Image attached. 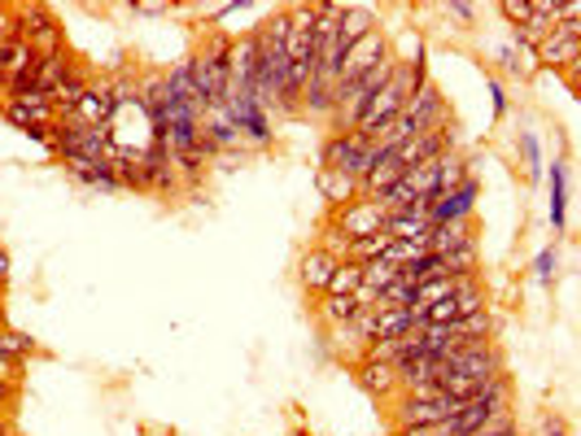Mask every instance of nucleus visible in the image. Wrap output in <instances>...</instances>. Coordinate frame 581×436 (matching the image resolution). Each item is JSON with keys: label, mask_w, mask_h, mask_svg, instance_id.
I'll use <instances>...</instances> for the list:
<instances>
[{"label": "nucleus", "mask_w": 581, "mask_h": 436, "mask_svg": "<svg viewBox=\"0 0 581 436\" xmlns=\"http://www.w3.org/2000/svg\"><path fill=\"white\" fill-rule=\"evenodd\" d=\"M507 375V362H503V349L494 340H463L455 353L442 358V375H437V388L446 397H477L485 393L490 384H498Z\"/></svg>", "instance_id": "1"}, {"label": "nucleus", "mask_w": 581, "mask_h": 436, "mask_svg": "<svg viewBox=\"0 0 581 436\" xmlns=\"http://www.w3.org/2000/svg\"><path fill=\"white\" fill-rule=\"evenodd\" d=\"M372 162H376V145L363 132H329L320 145V171H333V175L350 179L355 188L368 179Z\"/></svg>", "instance_id": "2"}, {"label": "nucleus", "mask_w": 581, "mask_h": 436, "mask_svg": "<svg viewBox=\"0 0 581 436\" xmlns=\"http://www.w3.org/2000/svg\"><path fill=\"white\" fill-rule=\"evenodd\" d=\"M58 162H110V132L101 127H88L79 119H62L53 127V149H49Z\"/></svg>", "instance_id": "3"}, {"label": "nucleus", "mask_w": 581, "mask_h": 436, "mask_svg": "<svg viewBox=\"0 0 581 436\" xmlns=\"http://www.w3.org/2000/svg\"><path fill=\"white\" fill-rule=\"evenodd\" d=\"M223 110H227V119H232V127L249 153H262L275 145V119L254 101V92H236V88L223 92Z\"/></svg>", "instance_id": "4"}, {"label": "nucleus", "mask_w": 581, "mask_h": 436, "mask_svg": "<svg viewBox=\"0 0 581 436\" xmlns=\"http://www.w3.org/2000/svg\"><path fill=\"white\" fill-rule=\"evenodd\" d=\"M411 92H416V88H411V71L398 62L394 79H390V84H385V88L368 101V110H363V119H359V127H355V132H363V136L376 145V136H381V132H385V127L403 114V105L411 101Z\"/></svg>", "instance_id": "5"}, {"label": "nucleus", "mask_w": 581, "mask_h": 436, "mask_svg": "<svg viewBox=\"0 0 581 436\" xmlns=\"http://www.w3.org/2000/svg\"><path fill=\"white\" fill-rule=\"evenodd\" d=\"M477 201H481V179H477V175H468L459 188H450V192L433 197V201H429V210H424V219H429V227H446V223H472V214H477Z\"/></svg>", "instance_id": "6"}, {"label": "nucleus", "mask_w": 581, "mask_h": 436, "mask_svg": "<svg viewBox=\"0 0 581 436\" xmlns=\"http://www.w3.org/2000/svg\"><path fill=\"white\" fill-rule=\"evenodd\" d=\"M533 62L546 66V71H559V75H564L568 66H577V62H581V18H564V23L537 45Z\"/></svg>", "instance_id": "7"}, {"label": "nucleus", "mask_w": 581, "mask_h": 436, "mask_svg": "<svg viewBox=\"0 0 581 436\" xmlns=\"http://www.w3.org/2000/svg\"><path fill=\"white\" fill-rule=\"evenodd\" d=\"M329 223H333L346 240H363V236H381L385 223H390V214L381 210V201H372V197H355V201H346L342 210H333Z\"/></svg>", "instance_id": "8"}, {"label": "nucleus", "mask_w": 581, "mask_h": 436, "mask_svg": "<svg viewBox=\"0 0 581 436\" xmlns=\"http://www.w3.org/2000/svg\"><path fill=\"white\" fill-rule=\"evenodd\" d=\"M18 27H23V40L36 49V58H49V53H62L66 49V36H62L53 10H45V5L18 10Z\"/></svg>", "instance_id": "9"}, {"label": "nucleus", "mask_w": 581, "mask_h": 436, "mask_svg": "<svg viewBox=\"0 0 581 436\" xmlns=\"http://www.w3.org/2000/svg\"><path fill=\"white\" fill-rule=\"evenodd\" d=\"M394 49H390V36L376 27L372 36H363L346 58H342V75H337V84H346V79H359V75H368L372 66H381L385 58H390Z\"/></svg>", "instance_id": "10"}, {"label": "nucleus", "mask_w": 581, "mask_h": 436, "mask_svg": "<svg viewBox=\"0 0 581 436\" xmlns=\"http://www.w3.org/2000/svg\"><path fill=\"white\" fill-rule=\"evenodd\" d=\"M92 79H97V75H92V71H88V66L75 58V62H71V71H66V79H62V84L53 88V97H49V105H53L58 123H62V119H75V110H79L84 92L92 88Z\"/></svg>", "instance_id": "11"}, {"label": "nucleus", "mask_w": 581, "mask_h": 436, "mask_svg": "<svg viewBox=\"0 0 581 436\" xmlns=\"http://www.w3.org/2000/svg\"><path fill=\"white\" fill-rule=\"evenodd\" d=\"M542 184H546V214H551V232H555V236H564V232H568V162H564V158H555V162H551V171L542 175Z\"/></svg>", "instance_id": "12"}, {"label": "nucleus", "mask_w": 581, "mask_h": 436, "mask_svg": "<svg viewBox=\"0 0 581 436\" xmlns=\"http://www.w3.org/2000/svg\"><path fill=\"white\" fill-rule=\"evenodd\" d=\"M359 384H363L368 393H376L381 401H394V397H398V371H394V362H381V358H372V353L359 358Z\"/></svg>", "instance_id": "13"}, {"label": "nucleus", "mask_w": 581, "mask_h": 436, "mask_svg": "<svg viewBox=\"0 0 581 436\" xmlns=\"http://www.w3.org/2000/svg\"><path fill=\"white\" fill-rule=\"evenodd\" d=\"M62 166L88 192H123L119 188V175H114V162H62Z\"/></svg>", "instance_id": "14"}, {"label": "nucleus", "mask_w": 581, "mask_h": 436, "mask_svg": "<svg viewBox=\"0 0 581 436\" xmlns=\"http://www.w3.org/2000/svg\"><path fill=\"white\" fill-rule=\"evenodd\" d=\"M342 262L333 258V253H324V249H307L302 253V262H298V279H302V288L307 292H320L324 297V288H329V279H333V271H337Z\"/></svg>", "instance_id": "15"}, {"label": "nucleus", "mask_w": 581, "mask_h": 436, "mask_svg": "<svg viewBox=\"0 0 581 436\" xmlns=\"http://www.w3.org/2000/svg\"><path fill=\"white\" fill-rule=\"evenodd\" d=\"M71 62H75V53L71 49H62V53H49V58H40L36 62V79H32V88L27 92H40V97H53V88L66 79V71H71Z\"/></svg>", "instance_id": "16"}, {"label": "nucleus", "mask_w": 581, "mask_h": 436, "mask_svg": "<svg viewBox=\"0 0 581 436\" xmlns=\"http://www.w3.org/2000/svg\"><path fill=\"white\" fill-rule=\"evenodd\" d=\"M463 245H477V236H472V223H446V227H429V236H424V249H429V253H455V249H463Z\"/></svg>", "instance_id": "17"}, {"label": "nucleus", "mask_w": 581, "mask_h": 436, "mask_svg": "<svg viewBox=\"0 0 581 436\" xmlns=\"http://www.w3.org/2000/svg\"><path fill=\"white\" fill-rule=\"evenodd\" d=\"M516 153H520L524 184H542V175H546V158H542V140H537V132H520V136H516Z\"/></svg>", "instance_id": "18"}, {"label": "nucleus", "mask_w": 581, "mask_h": 436, "mask_svg": "<svg viewBox=\"0 0 581 436\" xmlns=\"http://www.w3.org/2000/svg\"><path fill=\"white\" fill-rule=\"evenodd\" d=\"M316 184H320V197H324L333 210H342L346 201H355V197H359V188H355L350 179L333 175V171H316Z\"/></svg>", "instance_id": "19"}, {"label": "nucleus", "mask_w": 581, "mask_h": 436, "mask_svg": "<svg viewBox=\"0 0 581 436\" xmlns=\"http://www.w3.org/2000/svg\"><path fill=\"white\" fill-rule=\"evenodd\" d=\"M355 314H359V301H355V297H324V301H320V323H324L329 332H342Z\"/></svg>", "instance_id": "20"}, {"label": "nucleus", "mask_w": 581, "mask_h": 436, "mask_svg": "<svg viewBox=\"0 0 581 436\" xmlns=\"http://www.w3.org/2000/svg\"><path fill=\"white\" fill-rule=\"evenodd\" d=\"M0 358H10V362H27L36 358V340L27 332H14V327H0Z\"/></svg>", "instance_id": "21"}, {"label": "nucleus", "mask_w": 581, "mask_h": 436, "mask_svg": "<svg viewBox=\"0 0 581 436\" xmlns=\"http://www.w3.org/2000/svg\"><path fill=\"white\" fill-rule=\"evenodd\" d=\"M359 288H363V266H355V262H342V266L333 271V279H329L324 297H355Z\"/></svg>", "instance_id": "22"}, {"label": "nucleus", "mask_w": 581, "mask_h": 436, "mask_svg": "<svg viewBox=\"0 0 581 436\" xmlns=\"http://www.w3.org/2000/svg\"><path fill=\"white\" fill-rule=\"evenodd\" d=\"M450 327H455L459 340H494V314L490 310H477V314H468V319H459Z\"/></svg>", "instance_id": "23"}, {"label": "nucleus", "mask_w": 581, "mask_h": 436, "mask_svg": "<svg viewBox=\"0 0 581 436\" xmlns=\"http://www.w3.org/2000/svg\"><path fill=\"white\" fill-rule=\"evenodd\" d=\"M533 279L542 288H555V279H559V253L555 249H537L533 253Z\"/></svg>", "instance_id": "24"}, {"label": "nucleus", "mask_w": 581, "mask_h": 436, "mask_svg": "<svg viewBox=\"0 0 581 436\" xmlns=\"http://www.w3.org/2000/svg\"><path fill=\"white\" fill-rule=\"evenodd\" d=\"M485 92H490V110H494V123H503V119L511 114V97H507L503 79H498V75H485Z\"/></svg>", "instance_id": "25"}, {"label": "nucleus", "mask_w": 581, "mask_h": 436, "mask_svg": "<svg viewBox=\"0 0 581 436\" xmlns=\"http://www.w3.org/2000/svg\"><path fill=\"white\" fill-rule=\"evenodd\" d=\"M494 62H498V71H503V75H524L520 53H516L511 45H494Z\"/></svg>", "instance_id": "26"}, {"label": "nucleus", "mask_w": 581, "mask_h": 436, "mask_svg": "<svg viewBox=\"0 0 581 436\" xmlns=\"http://www.w3.org/2000/svg\"><path fill=\"white\" fill-rule=\"evenodd\" d=\"M498 14H503L507 23H516V27H524V23H529V0H503Z\"/></svg>", "instance_id": "27"}, {"label": "nucleus", "mask_w": 581, "mask_h": 436, "mask_svg": "<svg viewBox=\"0 0 581 436\" xmlns=\"http://www.w3.org/2000/svg\"><path fill=\"white\" fill-rule=\"evenodd\" d=\"M442 14H446V18H455L459 27H477V18H481V14H477V5H459V0H450V5H446Z\"/></svg>", "instance_id": "28"}, {"label": "nucleus", "mask_w": 581, "mask_h": 436, "mask_svg": "<svg viewBox=\"0 0 581 436\" xmlns=\"http://www.w3.org/2000/svg\"><path fill=\"white\" fill-rule=\"evenodd\" d=\"M542 436H568L564 419H559V414H546V419H542Z\"/></svg>", "instance_id": "29"}, {"label": "nucleus", "mask_w": 581, "mask_h": 436, "mask_svg": "<svg viewBox=\"0 0 581 436\" xmlns=\"http://www.w3.org/2000/svg\"><path fill=\"white\" fill-rule=\"evenodd\" d=\"M10 271H14V262H10L5 245H0V288H5V284H10Z\"/></svg>", "instance_id": "30"}, {"label": "nucleus", "mask_w": 581, "mask_h": 436, "mask_svg": "<svg viewBox=\"0 0 581 436\" xmlns=\"http://www.w3.org/2000/svg\"><path fill=\"white\" fill-rule=\"evenodd\" d=\"M5 427H14V414H10V410H0V432H5Z\"/></svg>", "instance_id": "31"}, {"label": "nucleus", "mask_w": 581, "mask_h": 436, "mask_svg": "<svg viewBox=\"0 0 581 436\" xmlns=\"http://www.w3.org/2000/svg\"><path fill=\"white\" fill-rule=\"evenodd\" d=\"M0 327H5V319H0Z\"/></svg>", "instance_id": "32"}, {"label": "nucleus", "mask_w": 581, "mask_h": 436, "mask_svg": "<svg viewBox=\"0 0 581 436\" xmlns=\"http://www.w3.org/2000/svg\"><path fill=\"white\" fill-rule=\"evenodd\" d=\"M0 292H5V288H0Z\"/></svg>", "instance_id": "33"}]
</instances>
